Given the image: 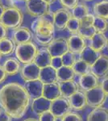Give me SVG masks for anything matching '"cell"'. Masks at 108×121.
Instances as JSON below:
<instances>
[{"mask_svg": "<svg viewBox=\"0 0 108 121\" xmlns=\"http://www.w3.org/2000/svg\"><path fill=\"white\" fill-rule=\"evenodd\" d=\"M3 67L8 76H15L20 73L22 65L16 57H9L3 62Z\"/></svg>", "mask_w": 108, "mask_h": 121, "instance_id": "23", "label": "cell"}, {"mask_svg": "<svg viewBox=\"0 0 108 121\" xmlns=\"http://www.w3.org/2000/svg\"><path fill=\"white\" fill-rule=\"evenodd\" d=\"M23 21L22 11L16 7H10L5 9L0 23L7 29H15L21 27Z\"/></svg>", "mask_w": 108, "mask_h": 121, "instance_id": "3", "label": "cell"}, {"mask_svg": "<svg viewBox=\"0 0 108 121\" xmlns=\"http://www.w3.org/2000/svg\"><path fill=\"white\" fill-rule=\"evenodd\" d=\"M107 48H108V40H107Z\"/></svg>", "mask_w": 108, "mask_h": 121, "instance_id": "49", "label": "cell"}, {"mask_svg": "<svg viewBox=\"0 0 108 121\" xmlns=\"http://www.w3.org/2000/svg\"><path fill=\"white\" fill-rule=\"evenodd\" d=\"M49 111L57 119H61L65 115L71 112L72 108L68 99L60 97L51 102Z\"/></svg>", "mask_w": 108, "mask_h": 121, "instance_id": "7", "label": "cell"}, {"mask_svg": "<svg viewBox=\"0 0 108 121\" xmlns=\"http://www.w3.org/2000/svg\"><path fill=\"white\" fill-rule=\"evenodd\" d=\"M37 52V46L31 41L15 46V54L19 61L23 65H25L34 61Z\"/></svg>", "mask_w": 108, "mask_h": 121, "instance_id": "4", "label": "cell"}, {"mask_svg": "<svg viewBox=\"0 0 108 121\" xmlns=\"http://www.w3.org/2000/svg\"><path fill=\"white\" fill-rule=\"evenodd\" d=\"M1 57H2V55L0 54V60H1Z\"/></svg>", "mask_w": 108, "mask_h": 121, "instance_id": "48", "label": "cell"}, {"mask_svg": "<svg viewBox=\"0 0 108 121\" xmlns=\"http://www.w3.org/2000/svg\"><path fill=\"white\" fill-rule=\"evenodd\" d=\"M50 66H52V68H54L56 70L60 69V67H62V66H63V64H62L61 56H52V59H51Z\"/></svg>", "mask_w": 108, "mask_h": 121, "instance_id": "38", "label": "cell"}, {"mask_svg": "<svg viewBox=\"0 0 108 121\" xmlns=\"http://www.w3.org/2000/svg\"><path fill=\"white\" fill-rule=\"evenodd\" d=\"M44 1L46 2L47 3H48L49 5H51L52 3H53L54 2H55V0H44Z\"/></svg>", "mask_w": 108, "mask_h": 121, "instance_id": "45", "label": "cell"}, {"mask_svg": "<svg viewBox=\"0 0 108 121\" xmlns=\"http://www.w3.org/2000/svg\"><path fill=\"white\" fill-rule=\"evenodd\" d=\"M38 121H56L57 118L50 111H47L38 116Z\"/></svg>", "mask_w": 108, "mask_h": 121, "instance_id": "36", "label": "cell"}, {"mask_svg": "<svg viewBox=\"0 0 108 121\" xmlns=\"http://www.w3.org/2000/svg\"><path fill=\"white\" fill-rule=\"evenodd\" d=\"M23 121H38V120L36 118H32V117H29V118H27L25 120H23Z\"/></svg>", "mask_w": 108, "mask_h": 121, "instance_id": "44", "label": "cell"}, {"mask_svg": "<svg viewBox=\"0 0 108 121\" xmlns=\"http://www.w3.org/2000/svg\"><path fill=\"white\" fill-rule=\"evenodd\" d=\"M94 14L95 16L100 17L108 20V1L103 0L96 3L94 5Z\"/></svg>", "mask_w": 108, "mask_h": 121, "instance_id": "26", "label": "cell"}, {"mask_svg": "<svg viewBox=\"0 0 108 121\" xmlns=\"http://www.w3.org/2000/svg\"><path fill=\"white\" fill-rule=\"evenodd\" d=\"M60 121H83L82 116L76 112H69L60 119Z\"/></svg>", "mask_w": 108, "mask_h": 121, "instance_id": "35", "label": "cell"}, {"mask_svg": "<svg viewBox=\"0 0 108 121\" xmlns=\"http://www.w3.org/2000/svg\"><path fill=\"white\" fill-rule=\"evenodd\" d=\"M56 74H57L58 82L71 81V80H74V78H75V74L72 68L65 67V66H62L56 70Z\"/></svg>", "mask_w": 108, "mask_h": 121, "instance_id": "30", "label": "cell"}, {"mask_svg": "<svg viewBox=\"0 0 108 121\" xmlns=\"http://www.w3.org/2000/svg\"><path fill=\"white\" fill-rule=\"evenodd\" d=\"M100 54L101 53H99V52H95V50L92 49L90 47L87 46L79 56H80V59L83 60L84 61H86V63H88L91 66L95 63V61L97 60V58L99 57V56Z\"/></svg>", "mask_w": 108, "mask_h": 121, "instance_id": "29", "label": "cell"}, {"mask_svg": "<svg viewBox=\"0 0 108 121\" xmlns=\"http://www.w3.org/2000/svg\"><path fill=\"white\" fill-rule=\"evenodd\" d=\"M0 121H12V118L0 107Z\"/></svg>", "mask_w": 108, "mask_h": 121, "instance_id": "40", "label": "cell"}, {"mask_svg": "<svg viewBox=\"0 0 108 121\" xmlns=\"http://www.w3.org/2000/svg\"><path fill=\"white\" fill-rule=\"evenodd\" d=\"M15 44L12 40L9 38H5L0 40V54L2 56L11 55L15 50Z\"/></svg>", "mask_w": 108, "mask_h": 121, "instance_id": "28", "label": "cell"}, {"mask_svg": "<svg viewBox=\"0 0 108 121\" xmlns=\"http://www.w3.org/2000/svg\"><path fill=\"white\" fill-rule=\"evenodd\" d=\"M51 59H52V56L47 50V48H42L40 49H38V52H37L36 56L33 62L40 69H42V68L50 65Z\"/></svg>", "mask_w": 108, "mask_h": 121, "instance_id": "24", "label": "cell"}, {"mask_svg": "<svg viewBox=\"0 0 108 121\" xmlns=\"http://www.w3.org/2000/svg\"><path fill=\"white\" fill-rule=\"evenodd\" d=\"M80 25H81V23H80L79 19L72 16L67 23L66 29L69 31V32L71 33V35L78 34V31H79V29H80Z\"/></svg>", "mask_w": 108, "mask_h": 121, "instance_id": "33", "label": "cell"}, {"mask_svg": "<svg viewBox=\"0 0 108 121\" xmlns=\"http://www.w3.org/2000/svg\"><path fill=\"white\" fill-rule=\"evenodd\" d=\"M90 66L89 64L86 63V61H84L82 59H77L74 65H73L72 69L73 71L75 76H82L85 75L86 73H90Z\"/></svg>", "mask_w": 108, "mask_h": 121, "instance_id": "27", "label": "cell"}, {"mask_svg": "<svg viewBox=\"0 0 108 121\" xmlns=\"http://www.w3.org/2000/svg\"><path fill=\"white\" fill-rule=\"evenodd\" d=\"M40 69L34 62L23 65L20 69L21 78L25 82L39 79Z\"/></svg>", "mask_w": 108, "mask_h": 121, "instance_id": "13", "label": "cell"}, {"mask_svg": "<svg viewBox=\"0 0 108 121\" xmlns=\"http://www.w3.org/2000/svg\"><path fill=\"white\" fill-rule=\"evenodd\" d=\"M93 27L96 32L105 34L108 31V20L103 18H100V17L95 16Z\"/></svg>", "mask_w": 108, "mask_h": 121, "instance_id": "32", "label": "cell"}, {"mask_svg": "<svg viewBox=\"0 0 108 121\" xmlns=\"http://www.w3.org/2000/svg\"><path fill=\"white\" fill-rule=\"evenodd\" d=\"M42 96L47 99L48 100L51 101V102L61 97L58 82L44 84Z\"/></svg>", "mask_w": 108, "mask_h": 121, "instance_id": "22", "label": "cell"}, {"mask_svg": "<svg viewBox=\"0 0 108 121\" xmlns=\"http://www.w3.org/2000/svg\"><path fill=\"white\" fill-rule=\"evenodd\" d=\"M7 76L8 75L7 74L6 71L4 70V69H3V65H0V84L4 82L7 78Z\"/></svg>", "mask_w": 108, "mask_h": 121, "instance_id": "41", "label": "cell"}, {"mask_svg": "<svg viewBox=\"0 0 108 121\" xmlns=\"http://www.w3.org/2000/svg\"><path fill=\"white\" fill-rule=\"evenodd\" d=\"M23 86H24L25 89H26L28 95L30 96L31 99H34L42 96L44 84L41 82L39 79L31 82H27Z\"/></svg>", "mask_w": 108, "mask_h": 121, "instance_id": "18", "label": "cell"}, {"mask_svg": "<svg viewBox=\"0 0 108 121\" xmlns=\"http://www.w3.org/2000/svg\"><path fill=\"white\" fill-rule=\"evenodd\" d=\"M69 51L75 55H80L87 47L86 40L79 34H73L67 39Z\"/></svg>", "mask_w": 108, "mask_h": 121, "instance_id": "12", "label": "cell"}, {"mask_svg": "<svg viewBox=\"0 0 108 121\" xmlns=\"http://www.w3.org/2000/svg\"><path fill=\"white\" fill-rule=\"evenodd\" d=\"M5 7H4V6H3L2 3H0V19L2 18V16H3V13H4V11H5Z\"/></svg>", "mask_w": 108, "mask_h": 121, "instance_id": "43", "label": "cell"}, {"mask_svg": "<svg viewBox=\"0 0 108 121\" xmlns=\"http://www.w3.org/2000/svg\"><path fill=\"white\" fill-rule=\"evenodd\" d=\"M86 97L87 106L91 108H97V107H103L106 102L107 97L106 96L105 93L100 87V86L85 92Z\"/></svg>", "mask_w": 108, "mask_h": 121, "instance_id": "6", "label": "cell"}, {"mask_svg": "<svg viewBox=\"0 0 108 121\" xmlns=\"http://www.w3.org/2000/svg\"><path fill=\"white\" fill-rule=\"evenodd\" d=\"M86 121H108V108L104 107L94 108L88 114Z\"/></svg>", "mask_w": 108, "mask_h": 121, "instance_id": "25", "label": "cell"}, {"mask_svg": "<svg viewBox=\"0 0 108 121\" xmlns=\"http://www.w3.org/2000/svg\"><path fill=\"white\" fill-rule=\"evenodd\" d=\"M39 80H40L43 84L58 82L56 70L50 65L47 66V67H44V68H42V69H40V71Z\"/></svg>", "mask_w": 108, "mask_h": 121, "instance_id": "21", "label": "cell"}, {"mask_svg": "<svg viewBox=\"0 0 108 121\" xmlns=\"http://www.w3.org/2000/svg\"><path fill=\"white\" fill-rule=\"evenodd\" d=\"M31 98L24 86L16 82L5 84L0 89V107L12 119L25 116L31 104Z\"/></svg>", "mask_w": 108, "mask_h": 121, "instance_id": "1", "label": "cell"}, {"mask_svg": "<svg viewBox=\"0 0 108 121\" xmlns=\"http://www.w3.org/2000/svg\"><path fill=\"white\" fill-rule=\"evenodd\" d=\"M90 73L99 79L103 78L108 75V56L100 54L95 63L90 67Z\"/></svg>", "mask_w": 108, "mask_h": 121, "instance_id": "8", "label": "cell"}, {"mask_svg": "<svg viewBox=\"0 0 108 121\" xmlns=\"http://www.w3.org/2000/svg\"><path fill=\"white\" fill-rule=\"evenodd\" d=\"M71 15L73 17L81 20L84 17L90 14V10L88 6L83 3H78L75 7L71 10Z\"/></svg>", "mask_w": 108, "mask_h": 121, "instance_id": "31", "label": "cell"}, {"mask_svg": "<svg viewBox=\"0 0 108 121\" xmlns=\"http://www.w3.org/2000/svg\"><path fill=\"white\" fill-rule=\"evenodd\" d=\"M78 83L79 85L80 89L83 92H86V91L99 86L100 85V81L93 73H89L85 75L80 76Z\"/></svg>", "mask_w": 108, "mask_h": 121, "instance_id": "14", "label": "cell"}, {"mask_svg": "<svg viewBox=\"0 0 108 121\" xmlns=\"http://www.w3.org/2000/svg\"><path fill=\"white\" fill-rule=\"evenodd\" d=\"M99 86L103 91V92L105 93L106 96L108 97V75L102 78V80L100 81Z\"/></svg>", "mask_w": 108, "mask_h": 121, "instance_id": "39", "label": "cell"}, {"mask_svg": "<svg viewBox=\"0 0 108 121\" xmlns=\"http://www.w3.org/2000/svg\"><path fill=\"white\" fill-rule=\"evenodd\" d=\"M84 1H92V0H84Z\"/></svg>", "mask_w": 108, "mask_h": 121, "instance_id": "47", "label": "cell"}, {"mask_svg": "<svg viewBox=\"0 0 108 121\" xmlns=\"http://www.w3.org/2000/svg\"><path fill=\"white\" fill-rule=\"evenodd\" d=\"M31 31H32L36 41L42 46H48L54 39L55 27L52 19L45 15L36 18L31 24Z\"/></svg>", "mask_w": 108, "mask_h": 121, "instance_id": "2", "label": "cell"}, {"mask_svg": "<svg viewBox=\"0 0 108 121\" xmlns=\"http://www.w3.org/2000/svg\"><path fill=\"white\" fill-rule=\"evenodd\" d=\"M71 17V12H69L68 9H65L64 7L56 9L52 14V18L55 28L60 31H63L66 29L67 23Z\"/></svg>", "mask_w": 108, "mask_h": 121, "instance_id": "10", "label": "cell"}, {"mask_svg": "<svg viewBox=\"0 0 108 121\" xmlns=\"http://www.w3.org/2000/svg\"><path fill=\"white\" fill-rule=\"evenodd\" d=\"M107 40L108 39L105 36V34L96 32L90 40L89 47L95 52L101 53L104 48L107 46Z\"/></svg>", "mask_w": 108, "mask_h": 121, "instance_id": "20", "label": "cell"}, {"mask_svg": "<svg viewBox=\"0 0 108 121\" xmlns=\"http://www.w3.org/2000/svg\"><path fill=\"white\" fill-rule=\"evenodd\" d=\"M94 19H95V15L90 13L80 20L81 25H80V29L78 34L82 36L86 40H90L92 38V36L96 33L93 27Z\"/></svg>", "mask_w": 108, "mask_h": 121, "instance_id": "11", "label": "cell"}, {"mask_svg": "<svg viewBox=\"0 0 108 121\" xmlns=\"http://www.w3.org/2000/svg\"><path fill=\"white\" fill-rule=\"evenodd\" d=\"M51 56H62L69 52L67 39L60 37L53 39L50 44L46 47Z\"/></svg>", "mask_w": 108, "mask_h": 121, "instance_id": "9", "label": "cell"}, {"mask_svg": "<svg viewBox=\"0 0 108 121\" xmlns=\"http://www.w3.org/2000/svg\"><path fill=\"white\" fill-rule=\"evenodd\" d=\"M50 105L51 101L48 100L44 97L41 96L39 98L32 99V103H31L30 106L32 112L39 116L42 113L47 112V111H49Z\"/></svg>", "mask_w": 108, "mask_h": 121, "instance_id": "17", "label": "cell"}, {"mask_svg": "<svg viewBox=\"0 0 108 121\" xmlns=\"http://www.w3.org/2000/svg\"><path fill=\"white\" fill-rule=\"evenodd\" d=\"M72 110L75 112H81L87 107L86 97L85 92L78 91L68 99Z\"/></svg>", "mask_w": 108, "mask_h": 121, "instance_id": "15", "label": "cell"}, {"mask_svg": "<svg viewBox=\"0 0 108 121\" xmlns=\"http://www.w3.org/2000/svg\"><path fill=\"white\" fill-rule=\"evenodd\" d=\"M27 12L32 17L45 16L48 13L49 4L44 0H27L25 3Z\"/></svg>", "mask_w": 108, "mask_h": 121, "instance_id": "5", "label": "cell"}, {"mask_svg": "<svg viewBox=\"0 0 108 121\" xmlns=\"http://www.w3.org/2000/svg\"><path fill=\"white\" fill-rule=\"evenodd\" d=\"M60 4L64 7V8L72 10L79 3V0H60Z\"/></svg>", "mask_w": 108, "mask_h": 121, "instance_id": "37", "label": "cell"}, {"mask_svg": "<svg viewBox=\"0 0 108 121\" xmlns=\"http://www.w3.org/2000/svg\"><path fill=\"white\" fill-rule=\"evenodd\" d=\"M11 40L15 44V45L31 42L32 40V32H31L30 29L27 28L19 27V28L14 30Z\"/></svg>", "mask_w": 108, "mask_h": 121, "instance_id": "16", "label": "cell"}, {"mask_svg": "<svg viewBox=\"0 0 108 121\" xmlns=\"http://www.w3.org/2000/svg\"><path fill=\"white\" fill-rule=\"evenodd\" d=\"M58 84L59 87H60V95H61V97H64V98L69 99L74 93L80 91L79 85L74 80L60 82H58Z\"/></svg>", "mask_w": 108, "mask_h": 121, "instance_id": "19", "label": "cell"}, {"mask_svg": "<svg viewBox=\"0 0 108 121\" xmlns=\"http://www.w3.org/2000/svg\"><path fill=\"white\" fill-rule=\"evenodd\" d=\"M61 60H62L63 66L72 68L73 65L74 63H75L77 58H76L75 54H73V52L69 51L61 56Z\"/></svg>", "mask_w": 108, "mask_h": 121, "instance_id": "34", "label": "cell"}, {"mask_svg": "<svg viewBox=\"0 0 108 121\" xmlns=\"http://www.w3.org/2000/svg\"><path fill=\"white\" fill-rule=\"evenodd\" d=\"M7 28H5L1 23H0V40L7 38Z\"/></svg>", "mask_w": 108, "mask_h": 121, "instance_id": "42", "label": "cell"}, {"mask_svg": "<svg viewBox=\"0 0 108 121\" xmlns=\"http://www.w3.org/2000/svg\"><path fill=\"white\" fill-rule=\"evenodd\" d=\"M16 1H19V2H25V3H26V2L27 1V0H16Z\"/></svg>", "mask_w": 108, "mask_h": 121, "instance_id": "46", "label": "cell"}]
</instances>
